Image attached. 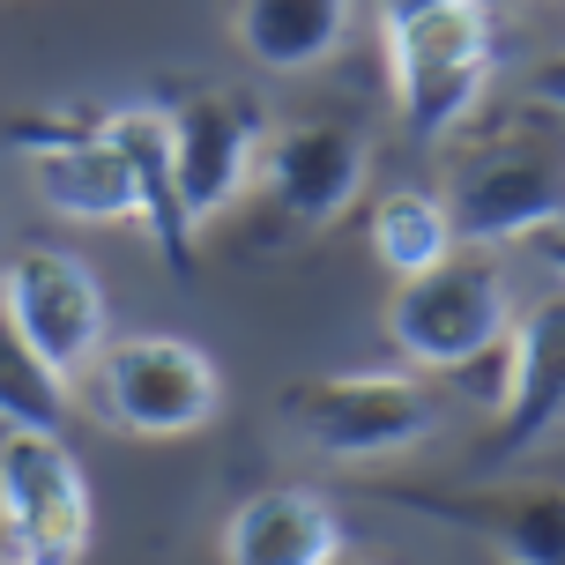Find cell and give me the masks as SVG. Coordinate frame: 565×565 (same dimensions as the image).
I'll return each mask as SVG.
<instances>
[{
	"label": "cell",
	"mask_w": 565,
	"mask_h": 565,
	"mask_svg": "<svg viewBox=\"0 0 565 565\" xmlns=\"http://www.w3.org/2000/svg\"><path fill=\"white\" fill-rule=\"evenodd\" d=\"M387 67H395V105L417 141H439L469 119L491 75V8L483 0H395L387 15Z\"/></svg>",
	"instance_id": "obj_1"
},
{
	"label": "cell",
	"mask_w": 565,
	"mask_h": 565,
	"mask_svg": "<svg viewBox=\"0 0 565 565\" xmlns=\"http://www.w3.org/2000/svg\"><path fill=\"white\" fill-rule=\"evenodd\" d=\"M89 395L127 439H186L224 409V372L186 335H119L97 350Z\"/></svg>",
	"instance_id": "obj_2"
},
{
	"label": "cell",
	"mask_w": 565,
	"mask_h": 565,
	"mask_svg": "<svg viewBox=\"0 0 565 565\" xmlns=\"http://www.w3.org/2000/svg\"><path fill=\"white\" fill-rule=\"evenodd\" d=\"M565 216V149L551 135L483 141L447 186L454 246H499V238H543Z\"/></svg>",
	"instance_id": "obj_3"
},
{
	"label": "cell",
	"mask_w": 565,
	"mask_h": 565,
	"mask_svg": "<svg viewBox=\"0 0 565 565\" xmlns=\"http://www.w3.org/2000/svg\"><path fill=\"white\" fill-rule=\"evenodd\" d=\"M0 543L23 565H83L89 483L60 431H0Z\"/></svg>",
	"instance_id": "obj_4"
},
{
	"label": "cell",
	"mask_w": 565,
	"mask_h": 565,
	"mask_svg": "<svg viewBox=\"0 0 565 565\" xmlns=\"http://www.w3.org/2000/svg\"><path fill=\"white\" fill-rule=\"evenodd\" d=\"M387 342L424 372H461L507 350V276L483 254H454L447 268L402 282V298L387 306Z\"/></svg>",
	"instance_id": "obj_5"
},
{
	"label": "cell",
	"mask_w": 565,
	"mask_h": 565,
	"mask_svg": "<svg viewBox=\"0 0 565 565\" xmlns=\"http://www.w3.org/2000/svg\"><path fill=\"white\" fill-rule=\"evenodd\" d=\"M290 417L320 454L335 461H380L439 431V395L417 372H335V380H306L290 387Z\"/></svg>",
	"instance_id": "obj_6"
},
{
	"label": "cell",
	"mask_w": 565,
	"mask_h": 565,
	"mask_svg": "<svg viewBox=\"0 0 565 565\" xmlns=\"http://www.w3.org/2000/svg\"><path fill=\"white\" fill-rule=\"evenodd\" d=\"M0 320L60 380H75L105 350V282L89 276V260L60 254V246H30V254H15L0 268Z\"/></svg>",
	"instance_id": "obj_7"
},
{
	"label": "cell",
	"mask_w": 565,
	"mask_h": 565,
	"mask_svg": "<svg viewBox=\"0 0 565 565\" xmlns=\"http://www.w3.org/2000/svg\"><path fill=\"white\" fill-rule=\"evenodd\" d=\"M8 149L30 164L45 209L75 216V224H135V179H127V157L113 149L105 119L23 113L8 127Z\"/></svg>",
	"instance_id": "obj_8"
},
{
	"label": "cell",
	"mask_w": 565,
	"mask_h": 565,
	"mask_svg": "<svg viewBox=\"0 0 565 565\" xmlns=\"http://www.w3.org/2000/svg\"><path fill=\"white\" fill-rule=\"evenodd\" d=\"M164 127H171V186H179L186 224L224 216L260 157V135H268L260 105L238 97V89H201L179 113H164Z\"/></svg>",
	"instance_id": "obj_9"
},
{
	"label": "cell",
	"mask_w": 565,
	"mask_h": 565,
	"mask_svg": "<svg viewBox=\"0 0 565 565\" xmlns=\"http://www.w3.org/2000/svg\"><path fill=\"white\" fill-rule=\"evenodd\" d=\"M260 171H268V194H276L282 216L298 224H335L342 209L358 201L372 164V141L365 127L350 119H290L276 135H260Z\"/></svg>",
	"instance_id": "obj_10"
},
{
	"label": "cell",
	"mask_w": 565,
	"mask_h": 565,
	"mask_svg": "<svg viewBox=\"0 0 565 565\" xmlns=\"http://www.w3.org/2000/svg\"><path fill=\"white\" fill-rule=\"evenodd\" d=\"M395 507L469 529L507 565H565V483H483V491H387Z\"/></svg>",
	"instance_id": "obj_11"
},
{
	"label": "cell",
	"mask_w": 565,
	"mask_h": 565,
	"mask_svg": "<svg viewBox=\"0 0 565 565\" xmlns=\"http://www.w3.org/2000/svg\"><path fill=\"white\" fill-rule=\"evenodd\" d=\"M565 424V290L529 306V320L507 342V402H499V431L483 439V469H507L521 454L551 439Z\"/></svg>",
	"instance_id": "obj_12"
},
{
	"label": "cell",
	"mask_w": 565,
	"mask_h": 565,
	"mask_svg": "<svg viewBox=\"0 0 565 565\" xmlns=\"http://www.w3.org/2000/svg\"><path fill=\"white\" fill-rule=\"evenodd\" d=\"M342 551V521L312 491H254L224 521V565H328Z\"/></svg>",
	"instance_id": "obj_13"
},
{
	"label": "cell",
	"mask_w": 565,
	"mask_h": 565,
	"mask_svg": "<svg viewBox=\"0 0 565 565\" xmlns=\"http://www.w3.org/2000/svg\"><path fill=\"white\" fill-rule=\"evenodd\" d=\"M105 135L113 149L127 157V179H135V224L157 238V254H164L171 276H186L194 268V224H186V209H179V186H171V127L157 105H119L105 113Z\"/></svg>",
	"instance_id": "obj_14"
},
{
	"label": "cell",
	"mask_w": 565,
	"mask_h": 565,
	"mask_svg": "<svg viewBox=\"0 0 565 565\" xmlns=\"http://www.w3.org/2000/svg\"><path fill=\"white\" fill-rule=\"evenodd\" d=\"M231 30H238L246 60L276 67V75H306L350 38V8L342 0H246Z\"/></svg>",
	"instance_id": "obj_15"
},
{
	"label": "cell",
	"mask_w": 565,
	"mask_h": 565,
	"mask_svg": "<svg viewBox=\"0 0 565 565\" xmlns=\"http://www.w3.org/2000/svg\"><path fill=\"white\" fill-rule=\"evenodd\" d=\"M372 254H380V268L402 276V282L447 268L454 260L447 201L431 194V186H395V194H380V209H372Z\"/></svg>",
	"instance_id": "obj_16"
},
{
	"label": "cell",
	"mask_w": 565,
	"mask_h": 565,
	"mask_svg": "<svg viewBox=\"0 0 565 565\" xmlns=\"http://www.w3.org/2000/svg\"><path fill=\"white\" fill-rule=\"evenodd\" d=\"M67 424V380L0 320V431H60Z\"/></svg>",
	"instance_id": "obj_17"
},
{
	"label": "cell",
	"mask_w": 565,
	"mask_h": 565,
	"mask_svg": "<svg viewBox=\"0 0 565 565\" xmlns=\"http://www.w3.org/2000/svg\"><path fill=\"white\" fill-rule=\"evenodd\" d=\"M536 97H543V105H565V53L536 75Z\"/></svg>",
	"instance_id": "obj_18"
},
{
	"label": "cell",
	"mask_w": 565,
	"mask_h": 565,
	"mask_svg": "<svg viewBox=\"0 0 565 565\" xmlns=\"http://www.w3.org/2000/svg\"><path fill=\"white\" fill-rule=\"evenodd\" d=\"M543 260H551V268L565 276V231H543Z\"/></svg>",
	"instance_id": "obj_19"
},
{
	"label": "cell",
	"mask_w": 565,
	"mask_h": 565,
	"mask_svg": "<svg viewBox=\"0 0 565 565\" xmlns=\"http://www.w3.org/2000/svg\"><path fill=\"white\" fill-rule=\"evenodd\" d=\"M328 565H380V558H358V551H335V558Z\"/></svg>",
	"instance_id": "obj_20"
},
{
	"label": "cell",
	"mask_w": 565,
	"mask_h": 565,
	"mask_svg": "<svg viewBox=\"0 0 565 565\" xmlns=\"http://www.w3.org/2000/svg\"><path fill=\"white\" fill-rule=\"evenodd\" d=\"M0 565H23V558H8V551H0Z\"/></svg>",
	"instance_id": "obj_21"
}]
</instances>
